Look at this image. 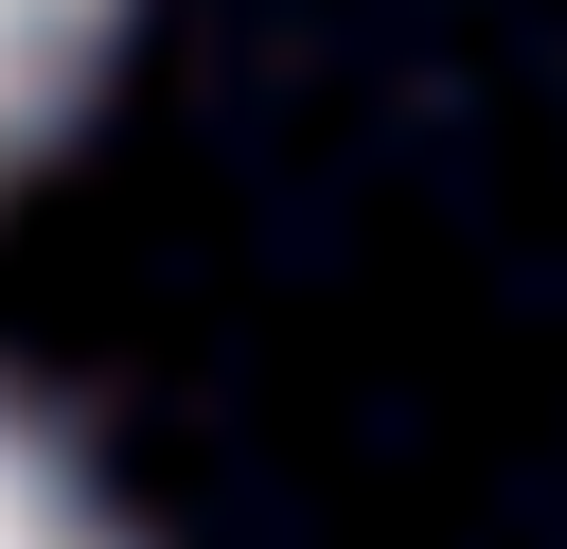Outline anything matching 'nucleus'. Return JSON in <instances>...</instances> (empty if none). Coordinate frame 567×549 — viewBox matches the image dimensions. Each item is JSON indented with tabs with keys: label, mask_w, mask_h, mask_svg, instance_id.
Returning a JSON list of instances; mask_svg holds the SVG:
<instances>
[{
	"label": "nucleus",
	"mask_w": 567,
	"mask_h": 549,
	"mask_svg": "<svg viewBox=\"0 0 567 549\" xmlns=\"http://www.w3.org/2000/svg\"><path fill=\"white\" fill-rule=\"evenodd\" d=\"M0 549H106V514L71 496V460H53L18 407H0Z\"/></svg>",
	"instance_id": "obj_2"
},
{
	"label": "nucleus",
	"mask_w": 567,
	"mask_h": 549,
	"mask_svg": "<svg viewBox=\"0 0 567 549\" xmlns=\"http://www.w3.org/2000/svg\"><path fill=\"white\" fill-rule=\"evenodd\" d=\"M106 35H124V0H0V177H18L71 106H89Z\"/></svg>",
	"instance_id": "obj_1"
}]
</instances>
